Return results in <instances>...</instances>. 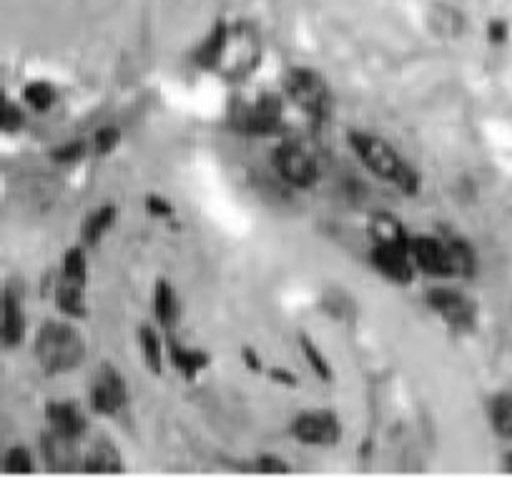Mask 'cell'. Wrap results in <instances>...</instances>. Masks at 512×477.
I'll use <instances>...</instances> for the list:
<instances>
[{
	"label": "cell",
	"mask_w": 512,
	"mask_h": 477,
	"mask_svg": "<svg viewBox=\"0 0 512 477\" xmlns=\"http://www.w3.org/2000/svg\"><path fill=\"white\" fill-rule=\"evenodd\" d=\"M46 422L51 432L66 437V440L78 442L88 430V420L81 412L78 402L71 400H51L46 405Z\"/></svg>",
	"instance_id": "7c38bea8"
},
{
	"label": "cell",
	"mask_w": 512,
	"mask_h": 477,
	"mask_svg": "<svg viewBox=\"0 0 512 477\" xmlns=\"http://www.w3.org/2000/svg\"><path fill=\"white\" fill-rule=\"evenodd\" d=\"M229 33H231V23L226 21H214L211 31L206 33L204 41L194 48V66L204 68V71H216L219 66L221 56H224V48L229 43Z\"/></svg>",
	"instance_id": "2e32d148"
},
{
	"label": "cell",
	"mask_w": 512,
	"mask_h": 477,
	"mask_svg": "<svg viewBox=\"0 0 512 477\" xmlns=\"http://www.w3.org/2000/svg\"><path fill=\"white\" fill-rule=\"evenodd\" d=\"M274 169L294 189H309L317 184L319 166L312 151L299 141H282L272 154Z\"/></svg>",
	"instance_id": "5b68a950"
},
{
	"label": "cell",
	"mask_w": 512,
	"mask_h": 477,
	"mask_svg": "<svg viewBox=\"0 0 512 477\" xmlns=\"http://www.w3.org/2000/svg\"><path fill=\"white\" fill-rule=\"evenodd\" d=\"M412 259H415L417 269L427 277L435 279H450L452 277V262H450V249H447L445 239L437 236H412L410 244Z\"/></svg>",
	"instance_id": "30bf717a"
},
{
	"label": "cell",
	"mask_w": 512,
	"mask_h": 477,
	"mask_svg": "<svg viewBox=\"0 0 512 477\" xmlns=\"http://www.w3.org/2000/svg\"><path fill=\"white\" fill-rule=\"evenodd\" d=\"M347 139L357 159L374 176L390 181L405 196H417V191H420V174H417V169H412L410 161H405L397 154L390 141H384L382 136L367 134V131H349Z\"/></svg>",
	"instance_id": "6da1fadb"
},
{
	"label": "cell",
	"mask_w": 512,
	"mask_h": 477,
	"mask_svg": "<svg viewBox=\"0 0 512 477\" xmlns=\"http://www.w3.org/2000/svg\"><path fill=\"white\" fill-rule=\"evenodd\" d=\"M83 154H86V144L83 141H66V144H61L58 149L51 151V159L58 161V164H76V161L83 159Z\"/></svg>",
	"instance_id": "4dcf8cb0"
},
{
	"label": "cell",
	"mask_w": 512,
	"mask_h": 477,
	"mask_svg": "<svg viewBox=\"0 0 512 477\" xmlns=\"http://www.w3.org/2000/svg\"><path fill=\"white\" fill-rule=\"evenodd\" d=\"M123 457L118 447L108 440H98L91 450L83 457V472H93V475H118L123 472Z\"/></svg>",
	"instance_id": "e0dca14e"
},
{
	"label": "cell",
	"mask_w": 512,
	"mask_h": 477,
	"mask_svg": "<svg viewBox=\"0 0 512 477\" xmlns=\"http://www.w3.org/2000/svg\"><path fill=\"white\" fill-rule=\"evenodd\" d=\"M241 360H244L246 370L251 372H262V357L254 352V347H244L241 349Z\"/></svg>",
	"instance_id": "8d00e7d4"
},
{
	"label": "cell",
	"mask_w": 512,
	"mask_h": 477,
	"mask_svg": "<svg viewBox=\"0 0 512 477\" xmlns=\"http://www.w3.org/2000/svg\"><path fill=\"white\" fill-rule=\"evenodd\" d=\"M0 337L3 347L16 349L26 339V314L21 307V294L18 289L8 287L3 292V324H0Z\"/></svg>",
	"instance_id": "5bb4252c"
},
{
	"label": "cell",
	"mask_w": 512,
	"mask_h": 477,
	"mask_svg": "<svg viewBox=\"0 0 512 477\" xmlns=\"http://www.w3.org/2000/svg\"><path fill=\"white\" fill-rule=\"evenodd\" d=\"M505 470L512 472V450L505 455Z\"/></svg>",
	"instance_id": "74e56055"
},
{
	"label": "cell",
	"mask_w": 512,
	"mask_h": 477,
	"mask_svg": "<svg viewBox=\"0 0 512 477\" xmlns=\"http://www.w3.org/2000/svg\"><path fill=\"white\" fill-rule=\"evenodd\" d=\"M33 354L46 375H66L86 360V339L73 324L51 319L38 329Z\"/></svg>",
	"instance_id": "7a4b0ae2"
},
{
	"label": "cell",
	"mask_w": 512,
	"mask_h": 477,
	"mask_svg": "<svg viewBox=\"0 0 512 477\" xmlns=\"http://www.w3.org/2000/svg\"><path fill=\"white\" fill-rule=\"evenodd\" d=\"M299 347H302L304 360L309 362V367L314 370V375H317L322 382H332L334 380L332 365H329V360L322 354V349L314 344V339L307 337V334H299Z\"/></svg>",
	"instance_id": "484cf974"
},
{
	"label": "cell",
	"mask_w": 512,
	"mask_h": 477,
	"mask_svg": "<svg viewBox=\"0 0 512 477\" xmlns=\"http://www.w3.org/2000/svg\"><path fill=\"white\" fill-rule=\"evenodd\" d=\"M259 61H262L259 33L249 23H234L229 33V43L224 48V56H221L219 66H216V73L224 81L239 83L259 68Z\"/></svg>",
	"instance_id": "277c9868"
},
{
	"label": "cell",
	"mask_w": 512,
	"mask_h": 477,
	"mask_svg": "<svg viewBox=\"0 0 512 477\" xmlns=\"http://www.w3.org/2000/svg\"><path fill=\"white\" fill-rule=\"evenodd\" d=\"M63 277L86 287L88 284V259H86V252H83V247L68 249L66 257H63Z\"/></svg>",
	"instance_id": "83f0119b"
},
{
	"label": "cell",
	"mask_w": 512,
	"mask_h": 477,
	"mask_svg": "<svg viewBox=\"0 0 512 477\" xmlns=\"http://www.w3.org/2000/svg\"><path fill=\"white\" fill-rule=\"evenodd\" d=\"M73 445H76L73 440H66V437L48 430L41 440V450L48 467L51 470H73V465H76V450H73Z\"/></svg>",
	"instance_id": "d6986e66"
},
{
	"label": "cell",
	"mask_w": 512,
	"mask_h": 477,
	"mask_svg": "<svg viewBox=\"0 0 512 477\" xmlns=\"http://www.w3.org/2000/svg\"><path fill=\"white\" fill-rule=\"evenodd\" d=\"M490 425L502 440H512V395L510 392H500L490 400Z\"/></svg>",
	"instance_id": "cb8c5ba5"
},
{
	"label": "cell",
	"mask_w": 512,
	"mask_h": 477,
	"mask_svg": "<svg viewBox=\"0 0 512 477\" xmlns=\"http://www.w3.org/2000/svg\"><path fill=\"white\" fill-rule=\"evenodd\" d=\"M26 124V118H23V111L16 106L13 101L3 98V131L6 134H18Z\"/></svg>",
	"instance_id": "1f68e13d"
},
{
	"label": "cell",
	"mask_w": 512,
	"mask_h": 477,
	"mask_svg": "<svg viewBox=\"0 0 512 477\" xmlns=\"http://www.w3.org/2000/svg\"><path fill=\"white\" fill-rule=\"evenodd\" d=\"M154 317L164 329H171L179 319V297L169 279H159L154 284Z\"/></svg>",
	"instance_id": "ffe728a7"
},
{
	"label": "cell",
	"mask_w": 512,
	"mask_h": 477,
	"mask_svg": "<svg viewBox=\"0 0 512 477\" xmlns=\"http://www.w3.org/2000/svg\"><path fill=\"white\" fill-rule=\"evenodd\" d=\"M23 101L38 113H46L56 103V91L48 81H31L23 88Z\"/></svg>",
	"instance_id": "4316f807"
},
{
	"label": "cell",
	"mask_w": 512,
	"mask_h": 477,
	"mask_svg": "<svg viewBox=\"0 0 512 477\" xmlns=\"http://www.w3.org/2000/svg\"><path fill=\"white\" fill-rule=\"evenodd\" d=\"M33 455L26 445H16L6 452L3 457V470L13 472V475H31L33 472Z\"/></svg>",
	"instance_id": "f1b7e54d"
},
{
	"label": "cell",
	"mask_w": 512,
	"mask_h": 477,
	"mask_svg": "<svg viewBox=\"0 0 512 477\" xmlns=\"http://www.w3.org/2000/svg\"><path fill=\"white\" fill-rule=\"evenodd\" d=\"M427 304L432 312L440 314L445 324L455 332H472L477 327V304L460 289L432 287L427 289Z\"/></svg>",
	"instance_id": "8992f818"
},
{
	"label": "cell",
	"mask_w": 512,
	"mask_h": 477,
	"mask_svg": "<svg viewBox=\"0 0 512 477\" xmlns=\"http://www.w3.org/2000/svg\"><path fill=\"white\" fill-rule=\"evenodd\" d=\"M254 467L259 472H264V475H287V472H292V467L277 455H259L256 457Z\"/></svg>",
	"instance_id": "d6a6232c"
},
{
	"label": "cell",
	"mask_w": 512,
	"mask_h": 477,
	"mask_svg": "<svg viewBox=\"0 0 512 477\" xmlns=\"http://www.w3.org/2000/svg\"><path fill=\"white\" fill-rule=\"evenodd\" d=\"M126 405H128L126 380H123V375L116 370V367L103 362V365L98 367L96 377H93V387H91L93 412L103 417H113L118 415Z\"/></svg>",
	"instance_id": "9c48e42d"
},
{
	"label": "cell",
	"mask_w": 512,
	"mask_h": 477,
	"mask_svg": "<svg viewBox=\"0 0 512 477\" xmlns=\"http://www.w3.org/2000/svg\"><path fill=\"white\" fill-rule=\"evenodd\" d=\"M116 214L118 211L113 204H103V206H98L93 214H88L86 221H83V229H81L83 244H88V247H96L103 236L113 229V224H116Z\"/></svg>",
	"instance_id": "44dd1931"
},
{
	"label": "cell",
	"mask_w": 512,
	"mask_h": 477,
	"mask_svg": "<svg viewBox=\"0 0 512 477\" xmlns=\"http://www.w3.org/2000/svg\"><path fill=\"white\" fill-rule=\"evenodd\" d=\"M367 231L372 244H379V247H410L412 244V236L407 234L405 224L390 211H377L369 216Z\"/></svg>",
	"instance_id": "9a60e30c"
},
{
	"label": "cell",
	"mask_w": 512,
	"mask_h": 477,
	"mask_svg": "<svg viewBox=\"0 0 512 477\" xmlns=\"http://www.w3.org/2000/svg\"><path fill=\"white\" fill-rule=\"evenodd\" d=\"M169 357H171V365L174 370L184 377L186 382H194L206 367L211 365V354L204 352V349H196V347H186L179 337L169 329Z\"/></svg>",
	"instance_id": "4fadbf2b"
},
{
	"label": "cell",
	"mask_w": 512,
	"mask_h": 477,
	"mask_svg": "<svg viewBox=\"0 0 512 477\" xmlns=\"http://www.w3.org/2000/svg\"><path fill=\"white\" fill-rule=\"evenodd\" d=\"M146 211H149L151 216H156V219H171L174 216V204L171 201H166L164 196H146Z\"/></svg>",
	"instance_id": "836d02e7"
},
{
	"label": "cell",
	"mask_w": 512,
	"mask_h": 477,
	"mask_svg": "<svg viewBox=\"0 0 512 477\" xmlns=\"http://www.w3.org/2000/svg\"><path fill=\"white\" fill-rule=\"evenodd\" d=\"M53 297H56L58 312L66 314L68 319H86L88 317V304H86V287L78 282H71L61 274L56 289H53Z\"/></svg>",
	"instance_id": "ac0fdd59"
},
{
	"label": "cell",
	"mask_w": 512,
	"mask_h": 477,
	"mask_svg": "<svg viewBox=\"0 0 512 477\" xmlns=\"http://www.w3.org/2000/svg\"><path fill=\"white\" fill-rule=\"evenodd\" d=\"M447 249H450L452 262V277L457 279H472L477 274V254L465 239L460 236H447Z\"/></svg>",
	"instance_id": "7402d4cb"
},
{
	"label": "cell",
	"mask_w": 512,
	"mask_h": 477,
	"mask_svg": "<svg viewBox=\"0 0 512 477\" xmlns=\"http://www.w3.org/2000/svg\"><path fill=\"white\" fill-rule=\"evenodd\" d=\"M284 124V101L277 93H262L234 118V126L249 136H274Z\"/></svg>",
	"instance_id": "52a82bcc"
},
{
	"label": "cell",
	"mask_w": 512,
	"mask_h": 477,
	"mask_svg": "<svg viewBox=\"0 0 512 477\" xmlns=\"http://www.w3.org/2000/svg\"><path fill=\"white\" fill-rule=\"evenodd\" d=\"M284 88L287 96L292 98L294 106L299 111L307 113L314 124H327L334 111V96L329 83L324 81L322 73L307 66L289 68L287 78H284Z\"/></svg>",
	"instance_id": "3957f363"
},
{
	"label": "cell",
	"mask_w": 512,
	"mask_h": 477,
	"mask_svg": "<svg viewBox=\"0 0 512 477\" xmlns=\"http://www.w3.org/2000/svg\"><path fill=\"white\" fill-rule=\"evenodd\" d=\"M369 262L384 279L395 284H410L415 279L417 264L412 259L410 247H379V244H374Z\"/></svg>",
	"instance_id": "8fae6325"
},
{
	"label": "cell",
	"mask_w": 512,
	"mask_h": 477,
	"mask_svg": "<svg viewBox=\"0 0 512 477\" xmlns=\"http://www.w3.org/2000/svg\"><path fill=\"white\" fill-rule=\"evenodd\" d=\"M118 144H121V129L118 126H103V129L93 134V151L98 156L113 154Z\"/></svg>",
	"instance_id": "f546056e"
},
{
	"label": "cell",
	"mask_w": 512,
	"mask_h": 477,
	"mask_svg": "<svg viewBox=\"0 0 512 477\" xmlns=\"http://www.w3.org/2000/svg\"><path fill=\"white\" fill-rule=\"evenodd\" d=\"M269 377H272V380L277 382V385H282V387H297L299 385L297 375H294V372H289V370H284V367H274V370L269 372Z\"/></svg>",
	"instance_id": "d590c367"
},
{
	"label": "cell",
	"mask_w": 512,
	"mask_h": 477,
	"mask_svg": "<svg viewBox=\"0 0 512 477\" xmlns=\"http://www.w3.org/2000/svg\"><path fill=\"white\" fill-rule=\"evenodd\" d=\"M139 342H141V352H144V360H146V367H149V372L161 375V372H164V349H161V339H159V332L154 329V324H141Z\"/></svg>",
	"instance_id": "d4e9b609"
},
{
	"label": "cell",
	"mask_w": 512,
	"mask_h": 477,
	"mask_svg": "<svg viewBox=\"0 0 512 477\" xmlns=\"http://www.w3.org/2000/svg\"><path fill=\"white\" fill-rule=\"evenodd\" d=\"M507 36H510V28H507V23L502 21V18H492V21L487 23V41H490L492 46H502V43L507 41Z\"/></svg>",
	"instance_id": "e575fe53"
},
{
	"label": "cell",
	"mask_w": 512,
	"mask_h": 477,
	"mask_svg": "<svg viewBox=\"0 0 512 477\" xmlns=\"http://www.w3.org/2000/svg\"><path fill=\"white\" fill-rule=\"evenodd\" d=\"M292 435L302 445L332 447L342 440V422L332 410H307L299 412L292 420Z\"/></svg>",
	"instance_id": "ba28073f"
},
{
	"label": "cell",
	"mask_w": 512,
	"mask_h": 477,
	"mask_svg": "<svg viewBox=\"0 0 512 477\" xmlns=\"http://www.w3.org/2000/svg\"><path fill=\"white\" fill-rule=\"evenodd\" d=\"M430 28L440 38H460L465 31V16L447 3H437L430 13Z\"/></svg>",
	"instance_id": "603a6c76"
}]
</instances>
